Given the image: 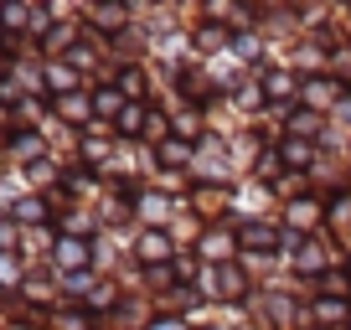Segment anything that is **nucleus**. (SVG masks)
Here are the masks:
<instances>
[{
  "instance_id": "obj_1",
  "label": "nucleus",
  "mask_w": 351,
  "mask_h": 330,
  "mask_svg": "<svg viewBox=\"0 0 351 330\" xmlns=\"http://www.w3.org/2000/svg\"><path fill=\"white\" fill-rule=\"evenodd\" d=\"M140 253L145 258H165V238H155V232H150V238L140 242Z\"/></svg>"
},
{
  "instance_id": "obj_2",
  "label": "nucleus",
  "mask_w": 351,
  "mask_h": 330,
  "mask_svg": "<svg viewBox=\"0 0 351 330\" xmlns=\"http://www.w3.org/2000/svg\"><path fill=\"white\" fill-rule=\"evenodd\" d=\"M150 330H181V325H176V320H160V325H150Z\"/></svg>"
}]
</instances>
